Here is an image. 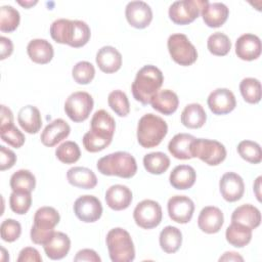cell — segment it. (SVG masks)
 <instances>
[{"label": "cell", "instance_id": "cell-33", "mask_svg": "<svg viewBox=\"0 0 262 262\" xmlns=\"http://www.w3.org/2000/svg\"><path fill=\"white\" fill-rule=\"evenodd\" d=\"M252 230L253 229L248 226L236 222H231V224L226 228L225 237L231 246L235 248H243L251 242Z\"/></svg>", "mask_w": 262, "mask_h": 262}, {"label": "cell", "instance_id": "cell-14", "mask_svg": "<svg viewBox=\"0 0 262 262\" xmlns=\"http://www.w3.org/2000/svg\"><path fill=\"white\" fill-rule=\"evenodd\" d=\"M207 103L214 115H226L235 108L236 99L231 90L217 88L209 94Z\"/></svg>", "mask_w": 262, "mask_h": 262}, {"label": "cell", "instance_id": "cell-34", "mask_svg": "<svg viewBox=\"0 0 262 262\" xmlns=\"http://www.w3.org/2000/svg\"><path fill=\"white\" fill-rule=\"evenodd\" d=\"M74 20L67 18H59L54 20L50 26L51 38L59 44L70 45L73 36Z\"/></svg>", "mask_w": 262, "mask_h": 262}, {"label": "cell", "instance_id": "cell-52", "mask_svg": "<svg viewBox=\"0 0 262 262\" xmlns=\"http://www.w3.org/2000/svg\"><path fill=\"white\" fill-rule=\"evenodd\" d=\"M0 46H1V54H0V59L3 60L6 57L10 56L12 51H13V44L10 39L1 36L0 37Z\"/></svg>", "mask_w": 262, "mask_h": 262}, {"label": "cell", "instance_id": "cell-3", "mask_svg": "<svg viewBox=\"0 0 262 262\" xmlns=\"http://www.w3.org/2000/svg\"><path fill=\"white\" fill-rule=\"evenodd\" d=\"M97 170L106 176L131 178L137 172L135 158L127 151H116L97 161Z\"/></svg>", "mask_w": 262, "mask_h": 262}, {"label": "cell", "instance_id": "cell-47", "mask_svg": "<svg viewBox=\"0 0 262 262\" xmlns=\"http://www.w3.org/2000/svg\"><path fill=\"white\" fill-rule=\"evenodd\" d=\"M0 134L1 139L14 148L21 147L26 140L23 132L19 131L13 124L6 128L0 129Z\"/></svg>", "mask_w": 262, "mask_h": 262}, {"label": "cell", "instance_id": "cell-43", "mask_svg": "<svg viewBox=\"0 0 262 262\" xmlns=\"http://www.w3.org/2000/svg\"><path fill=\"white\" fill-rule=\"evenodd\" d=\"M72 76L76 83L81 85L89 84L95 76V69L94 66L86 60H82L77 62L73 70H72Z\"/></svg>", "mask_w": 262, "mask_h": 262}, {"label": "cell", "instance_id": "cell-4", "mask_svg": "<svg viewBox=\"0 0 262 262\" xmlns=\"http://www.w3.org/2000/svg\"><path fill=\"white\" fill-rule=\"evenodd\" d=\"M168 133L167 123L154 114L143 115L137 125V140L144 148L159 145Z\"/></svg>", "mask_w": 262, "mask_h": 262}, {"label": "cell", "instance_id": "cell-21", "mask_svg": "<svg viewBox=\"0 0 262 262\" xmlns=\"http://www.w3.org/2000/svg\"><path fill=\"white\" fill-rule=\"evenodd\" d=\"M44 252L51 260H60L64 258L71 249L70 237L61 232L54 231L52 236L43 245Z\"/></svg>", "mask_w": 262, "mask_h": 262}, {"label": "cell", "instance_id": "cell-23", "mask_svg": "<svg viewBox=\"0 0 262 262\" xmlns=\"http://www.w3.org/2000/svg\"><path fill=\"white\" fill-rule=\"evenodd\" d=\"M205 25L210 28H219L227 20L229 15L228 7L221 2H208L201 11Z\"/></svg>", "mask_w": 262, "mask_h": 262}, {"label": "cell", "instance_id": "cell-40", "mask_svg": "<svg viewBox=\"0 0 262 262\" xmlns=\"http://www.w3.org/2000/svg\"><path fill=\"white\" fill-rule=\"evenodd\" d=\"M55 156L57 160L63 164H74L80 159L81 150L76 142L68 140L57 146Z\"/></svg>", "mask_w": 262, "mask_h": 262}, {"label": "cell", "instance_id": "cell-48", "mask_svg": "<svg viewBox=\"0 0 262 262\" xmlns=\"http://www.w3.org/2000/svg\"><path fill=\"white\" fill-rule=\"evenodd\" d=\"M15 162H16L15 154L11 149L6 148L3 145H0V170L4 171L12 168Z\"/></svg>", "mask_w": 262, "mask_h": 262}, {"label": "cell", "instance_id": "cell-12", "mask_svg": "<svg viewBox=\"0 0 262 262\" xmlns=\"http://www.w3.org/2000/svg\"><path fill=\"white\" fill-rule=\"evenodd\" d=\"M74 213L83 222H95L102 215L101 202L94 195H81L74 203Z\"/></svg>", "mask_w": 262, "mask_h": 262}, {"label": "cell", "instance_id": "cell-27", "mask_svg": "<svg viewBox=\"0 0 262 262\" xmlns=\"http://www.w3.org/2000/svg\"><path fill=\"white\" fill-rule=\"evenodd\" d=\"M196 179L195 170L189 165L176 166L169 176L170 184L179 190L188 189L193 186Z\"/></svg>", "mask_w": 262, "mask_h": 262}, {"label": "cell", "instance_id": "cell-45", "mask_svg": "<svg viewBox=\"0 0 262 262\" xmlns=\"http://www.w3.org/2000/svg\"><path fill=\"white\" fill-rule=\"evenodd\" d=\"M91 31L89 26L83 20H74V29H73V36L70 46L74 48L83 47L88 43L90 40Z\"/></svg>", "mask_w": 262, "mask_h": 262}, {"label": "cell", "instance_id": "cell-1", "mask_svg": "<svg viewBox=\"0 0 262 262\" xmlns=\"http://www.w3.org/2000/svg\"><path fill=\"white\" fill-rule=\"evenodd\" d=\"M116 122L104 110H98L92 116L90 130L83 136V145L87 151L97 152L107 147L115 134Z\"/></svg>", "mask_w": 262, "mask_h": 262}, {"label": "cell", "instance_id": "cell-32", "mask_svg": "<svg viewBox=\"0 0 262 262\" xmlns=\"http://www.w3.org/2000/svg\"><path fill=\"white\" fill-rule=\"evenodd\" d=\"M159 242L161 249L167 254L176 253L182 244V233L175 226L168 225L160 232Z\"/></svg>", "mask_w": 262, "mask_h": 262}, {"label": "cell", "instance_id": "cell-19", "mask_svg": "<svg viewBox=\"0 0 262 262\" xmlns=\"http://www.w3.org/2000/svg\"><path fill=\"white\" fill-rule=\"evenodd\" d=\"M71 132L70 125L62 119H55L49 123L41 133V142L48 147H52L67 138Z\"/></svg>", "mask_w": 262, "mask_h": 262}, {"label": "cell", "instance_id": "cell-28", "mask_svg": "<svg viewBox=\"0 0 262 262\" xmlns=\"http://www.w3.org/2000/svg\"><path fill=\"white\" fill-rule=\"evenodd\" d=\"M150 104L157 112L166 116H170L177 111L179 99L174 91L170 89H164L159 91L154 96Z\"/></svg>", "mask_w": 262, "mask_h": 262}, {"label": "cell", "instance_id": "cell-46", "mask_svg": "<svg viewBox=\"0 0 262 262\" xmlns=\"http://www.w3.org/2000/svg\"><path fill=\"white\" fill-rule=\"evenodd\" d=\"M21 233L20 223L14 219H5L0 225L1 238L4 242L12 243L16 241Z\"/></svg>", "mask_w": 262, "mask_h": 262}, {"label": "cell", "instance_id": "cell-35", "mask_svg": "<svg viewBox=\"0 0 262 262\" xmlns=\"http://www.w3.org/2000/svg\"><path fill=\"white\" fill-rule=\"evenodd\" d=\"M143 166L148 173L160 175L170 167V159L162 151L149 152L143 157Z\"/></svg>", "mask_w": 262, "mask_h": 262}, {"label": "cell", "instance_id": "cell-2", "mask_svg": "<svg viewBox=\"0 0 262 262\" xmlns=\"http://www.w3.org/2000/svg\"><path fill=\"white\" fill-rule=\"evenodd\" d=\"M164 82L162 71L152 64L142 67L136 74L131 90L135 100L143 105L150 103Z\"/></svg>", "mask_w": 262, "mask_h": 262}, {"label": "cell", "instance_id": "cell-50", "mask_svg": "<svg viewBox=\"0 0 262 262\" xmlns=\"http://www.w3.org/2000/svg\"><path fill=\"white\" fill-rule=\"evenodd\" d=\"M74 261H90V262H100L101 258L98 256V254L92 250V249H83L80 250L76 256L74 257Z\"/></svg>", "mask_w": 262, "mask_h": 262}, {"label": "cell", "instance_id": "cell-51", "mask_svg": "<svg viewBox=\"0 0 262 262\" xmlns=\"http://www.w3.org/2000/svg\"><path fill=\"white\" fill-rule=\"evenodd\" d=\"M0 129L6 128L13 124V114L9 107L2 104L1 105V115H0Z\"/></svg>", "mask_w": 262, "mask_h": 262}, {"label": "cell", "instance_id": "cell-24", "mask_svg": "<svg viewBox=\"0 0 262 262\" xmlns=\"http://www.w3.org/2000/svg\"><path fill=\"white\" fill-rule=\"evenodd\" d=\"M17 122L25 132L29 134H36L42 126L40 111L34 105H25L17 114Z\"/></svg>", "mask_w": 262, "mask_h": 262}, {"label": "cell", "instance_id": "cell-26", "mask_svg": "<svg viewBox=\"0 0 262 262\" xmlns=\"http://www.w3.org/2000/svg\"><path fill=\"white\" fill-rule=\"evenodd\" d=\"M67 179L71 185L83 189H92L97 185L95 173L86 167H73L69 169Z\"/></svg>", "mask_w": 262, "mask_h": 262}, {"label": "cell", "instance_id": "cell-9", "mask_svg": "<svg viewBox=\"0 0 262 262\" xmlns=\"http://www.w3.org/2000/svg\"><path fill=\"white\" fill-rule=\"evenodd\" d=\"M208 2V0L175 1L169 7V17L176 25H188L199 17Z\"/></svg>", "mask_w": 262, "mask_h": 262}, {"label": "cell", "instance_id": "cell-10", "mask_svg": "<svg viewBox=\"0 0 262 262\" xmlns=\"http://www.w3.org/2000/svg\"><path fill=\"white\" fill-rule=\"evenodd\" d=\"M93 105V98L88 92L76 91L67 98L64 112L73 122L80 123L88 119Z\"/></svg>", "mask_w": 262, "mask_h": 262}, {"label": "cell", "instance_id": "cell-25", "mask_svg": "<svg viewBox=\"0 0 262 262\" xmlns=\"http://www.w3.org/2000/svg\"><path fill=\"white\" fill-rule=\"evenodd\" d=\"M27 52L31 60L39 64L48 63L54 55L53 46L45 39L31 40L27 46Z\"/></svg>", "mask_w": 262, "mask_h": 262}, {"label": "cell", "instance_id": "cell-53", "mask_svg": "<svg viewBox=\"0 0 262 262\" xmlns=\"http://www.w3.org/2000/svg\"><path fill=\"white\" fill-rule=\"evenodd\" d=\"M219 261H244V258L236 252H225Z\"/></svg>", "mask_w": 262, "mask_h": 262}, {"label": "cell", "instance_id": "cell-20", "mask_svg": "<svg viewBox=\"0 0 262 262\" xmlns=\"http://www.w3.org/2000/svg\"><path fill=\"white\" fill-rule=\"evenodd\" d=\"M132 191L123 184H115L108 187L105 192L106 205L115 211H122L127 209L132 203Z\"/></svg>", "mask_w": 262, "mask_h": 262}, {"label": "cell", "instance_id": "cell-6", "mask_svg": "<svg viewBox=\"0 0 262 262\" xmlns=\"http://www.w3.org/2000/svg\"><path fill=\"white\" fill-rule=\"evenodd\" d=\"M60 216L56 209L48 206L39 208L34 215L31 228V239L36 245H44L54 233V227L59 223Z\"/></svg>", "mask_w": 262, "mask_h": 262}, {"label": "cell", "instance_id": "cell-8", "mask_svg": "<svg viewBox=\"0 0 262 262\" xmlns=\"http://www.w3.org/2000/svg\"><path fill=\"white\" fill-rule=\"evenodd\" d=\"M167 47L171 58L180 66H191L198 59L195 47L184 34L177 33L169 36Z\"/></svg>", "mask_w": 262, "mask_h": 262}, {"label": "cell", "instance_id": "cell-31", "mask_svg": "<svg viewBox=\"0 0 262 262\" xmlns=\"http://www.w3.org/2000/svg\"><path fill=\"white\" fill-rule=\"evenodd\" d=\"M207 114L200 103L187 104L181 113V123L189 129H199L205 125Z\"/></svg>", "mask_w": 262, "mask_h": 262}, {"label": "cell", "instance_id": "cell-18", "mask_svg": "<svg viewBox=\"0 0 262 262\" xmlns=\"http://www.w3.org/2000/svg\"><path fill=\"white\" fill-rule=\"evenodd\" d=\"M224 223L222 211L214 206H207L202 209L198 217L199 228L208 234L218 232Z\"/></svg>", "mask_w": 262, "mask_h": 262}, {"label": "cell", "instance_id": "cell-37", "mask_svg": "<svg viewBox=\"0 0 262 262\" xmlns=\"http://www.w3.org/2000/svg\"><path fill=\"white\" fill-rule=\"evenodd\" d=\"M239 91L248 103L255 104L261 100V83L256 78H245L239 83Z\"/></svg>", "mask_w": 262, "mask_h": 262}, {"label": "cell", "instance_id": "cell-55", "mask_svg": "<svg viewBox=\"0 0 262 262\" xmlns=\"http://www.w3.org/2000/svg\"><path fill=\"white\" fill-rule=\"evenodd\" d=\"M37 2H38V1H17V3H18L19 5H21V6L26 7V8H30L31 6L37 4Z\"/></svg>", "mask_w": 262, "mask_h": 262}, {"label": "cell", "instance_id": "cell-15", "mask_svg": "<svg viewBox=\"0 0 262 262\" xmlns=\"http://www.w3.org/2000/svg\"><path fill=\"white\" fill-rule=\"evenodd\" d=\"M125 15L129 25L136 29H144L152 20V10L144 1H131L127 4Z\"/></svg>", "mask_w": 262, "mask_h": 262}, {"label": "cell", "instance_id": "cell-54", "mask_svg": "<svg viewBox=\"0 0 262 262\" xmlns=\"http://www.w3.org/2000/svg\"><path fill=\"white\" fill-rule=\"evenodd\" d=\"M261 179H262V177L261 176H259V177H257V179H256V181H255V183H254V192H255V195H256V198H257V200L259 201V202H261V193H260V187H261Z\"/></svg>", "mask_w": 262, "mask_h": 262}, {"label": "cell", "instance_id": "cell-16", "mask_svg": "<svg viewBox=\"0 0 262 262\" xmlns=\"http://www.w3.org/2000/svg\"><path fill=\"white\" fill-rule=\"evenodd\" d=\"M219 189L222 198L233 203L242 199L245 192V183L243 178L234 172H226L219 181Z\"/></svg>", "mask_w": 262, "mask_h": 262}, {"label": "cell", "instance_id": "cell-22", "mask_svg": "<svg viewBox=\"0 0 262 262\" xmlns=\"http://www.w3.org/2000/svg\"><path fill=\"white\" fill-rule=\"evenodd\" d=\"M100 71L106 74H113L122 67V54L113 46L101 47L95 57Z\"/></svg>", "mask_w": 262, "mask_h": 262}, {"label": "cell", "instance_id": "cell-38", "mask_svg": "<svg viewBox=\"0 0 262 262\" xmlns=\"http://www.w3.org/2000/svg\"><path fill=\"white\" fill-rule=\"evenodd\" d=\"M207 47L210 53L216 56H224L231 49V42L227 35L221 32L213 33L209 36Z\"/></svg>", "mask_w": 262, "mask_h": 262}, {"label": "cell", "instance_id": "cell-5", "mask_svg": "<svg viewBox=\"0 0 262 262\" xmlns=\"http://www.w3.org/2000/svg\"><path fill=\"white\" fill-rule=\"evenodd\" d=\"M105 243L113 262H131L134 260V244L126 229L121 227L111 229L106 234Z\"/></svg>", "mask_w": 262, "mask_h": 262}, {"label": "cell", "instance_id": "cell-17", "mask_svg": "<svg viewBox=\"0 0 262 262\" xmlns=\"http://www.w3.org/2000/svg\"><path fill=\"white\" fill-rule=\"evenodd\" d=\"M262 51L261 40L257 35L244 34L235 42V54L238 58L247 61L257 59Z\"/></svg>", "mask_w": 262, "mask_h": 262}, {"label": "cell", "instance_id": "cell-30", "mask_svg": "<svg viewBox=\"0 0 262 262\" xmlns=\"http://www.w3.org/2000/svg\"><path fill=\"white\" fill-rule=\"evenodd\" d=\"M195 137L190 134L178 133L169 141L168 150L178 160H189L192 158L190 147Z\"/></svg>", "mask_w": 262, "mask_h": 262}, {"label": "cell", "instance_id": "cell-7", "mask_svg": "<svg viewBox=\"0 0 262 262\" xmlns=\"http://www.w3.org/2000/svg\"><path fill=\"white\" fill-rule=\"evenodd\" d=\"M192 158H199L209 166H217L226 158L225 146L217 141L206 138H195L190 147Z\"/></svg>", "mask_w": 262, "mask_h": 262}, {"label": "cell", "instance_id": "cell-41", "mask_svg": "<svg viewBox=\"0 0 262 262\" xmlns=\"http://www.w3.org/2000/svg\"><path fill=\"white\" fill-rule=\"evenodd\" d=\"M238 155L251 164H259L262 161V151L259 143L252 140H243L237 145Z\"/></svg>", "mask_w": 262, "mask_h": 262}, {"label": "cell", "instance_id": "cell-44", "mask_svg": "<svg viewBox=\"0 0 262 262\" xmlns=\"http://www.w3.org/2000/svg\"><path fill=\"white\" fill-rule=\"evenodd\" d=\"M10 209L18 215L26 214L32 205L31 192L25 191H12L9 198Z\"/></svg>", "mask_w": 262, "mask_h": 262}, {"label": "cell", "instance_id": "cell-11", "mask_svg": "<svg viewBox=\"0 0 262 262\" xmlns=\"http://www.w3.org/2000/svg\"><path fill=\"white\" fill-rule=\"evenodd\" d=\"M163 213L161 205L154 200H143L138 203L133 211L135 223L143 229L157 227L162 221Z\"/></svg>", "mask_w": 262, "mask_h": 262}, {"label": "cell", "instance_id": "cell-42", "mask_svg": "<svg viewBox=\"0 0 262 262\" xmlns=\"http://www.w3.org/2000/svg\"><path fill=\"white\" fill-rule=\"evenodd\" d=\"M107 103L110 107L119 116L126 117L130 112V103L125 92L122 90H114L108 94Z\"/></svg>", "mask_w": 262, "mask_h": 262}, {"label": "cell", "instance_id": "cell-29", "mask_svg": "<svg viewBox=\"0 0 262 262\" xmlns=\"http://www.w3.org/2000/svg\"><path fill=\"white\" fill-rule=\"evenodd\" d=\"M231 222H236L251 229H255L261 223V213L257 207L251 204H245L234 209L231 214Z\"/></svg>", "mask_w": 262, "mask_h": 262}, {"label": "cell", "instance_id": "cell-13", "mask_svg": "<svg viewBox=\"0 0 262 262\" xmlns=\"http://www.w3.org/2000/svg\"><path fill=\"white\" fill-rule=\"evenodd\" d=\"M168 214L172 221L185 224L188 223L194 212L192 200L186 195H174L168 201Z\"/></svg>", "mask_w": 262, "mask_h": 262}, {"label": "cell", "instance_id": "cell-36", "mask_svg": "<svg viewBox=\"0 0 262 262\" xmlns=\"http://www.w3.org/2000/svg\"><path fill=\"white\" fill-rule=\"evenodd\" d=\"M35 186L36 178L34 174L29 170H17L10 177V187L12 191L32 192Z\"/></svg>", "mask_w": 262, "mask_h": 262}, {"label": "cell", "instance_id": "cell-49", "mask_svg": "<svg viewBox=\"0 0 262 262\" xmlns=\"http://www.w3.org/2000/svg\"><path fill=\"white\" fill-rule=\"evenodd\" d=\"M42 257L38 250L32 247L24 248L18 255L17 262H41Z\"/></svg>", "mask_w": 262, "mask_h": 262}, {"label": "cell", "instance_id": "cell-39", "mask_svg": "<svg viewBox=\"0 0 262 262\" xmlns=\"http://www.w3.org/2000/svg\"><path fill=\"white\" fill-rule=\"evenodd\" d=\"M20 21L19 12L10 5L0 7V31L11 33L16 30Z\"/></svg>", "mask_w": 262, "mask_h": 262}]
</instances>
